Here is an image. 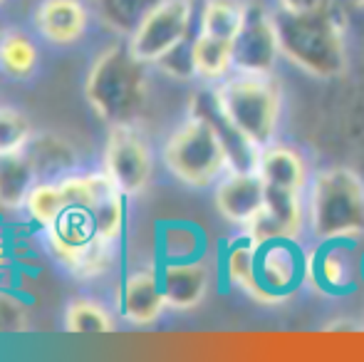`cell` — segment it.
Wrapping results in <instances>:
<instances>
[{
  "label": "cell",
  "mask_w": 364,
  "mask_h": 362,
  "mask_svg": "<svg viewBox=\"0 0 364 362\" xmlns=\"http://www.w3.org/2000/svg\"><path fill=\"white\" fill-rule=\"evenodd\" d=\"M280 55L315 80H335L347 68L345 30L330 5L307 13L278 8L273 13Z\"/></svg>",
  "instance_id": "cell-1"
},
{
  "label": "cell",
  "mask_w": 364,
  "mask_h": 362,
  "mask_svg": "<svg viewBox=\"0 0 364 362\" xmlns=\"http://www.w3.org/2000/svg\"><path fill=\"white\" fill-rule=\"evenodd\" d=\"M144 60L132 53L129 43L119 40L102 50L90 65L85 95L90 107L109 127L136 124L149 95Z\"/></svg>",
  "instance_id": "cell-2"
},
{
  "label": "cell",
  "mask_w": 364,
  "mask_h": 362,
  "mask_svg": "<svg viewBox=\"0 0 364 362\" xmlns=\"http://www.w3.org/2000/svg\"><path fill=\"white\" fill-rule=\"evenodd\" d=\"M307 231L315 241H360L364 236V181L345 166L312 174L305 191Z\"/></svg>",
  "instance_id": "cell-3"
},
{
  "label": "cell",
  "mask_w": 364,
  "mask_h": 362,
  "mask_svg": "<svg viewBox=\"0 0 364 362\" xmlns=\"http://www.w3.org/2000/svg\"><path fill=\"white\" fill-rule=\"evenodd\" d=\"M213 95L225 119L253 147L273 144L280 127L283 95L270 75L230 73L213 85Z\"/></svg>",
  "instance_id": "cell-4"
},
{
  "label": "cell",
  "mask_w": 364,
  "mask_h": 362,
  "mask_svg": "<svg viewBox=\"0 0 364 362\" xmlns=\"http://www.w3.org/2000/svg\"><path fill=\"white\" fill-rule=\"evenodd\" d=\"M161 156L168 174L193 188L216 186L228 171V154L218 132L196 115H188V119L168 134Z\"/></svg>",
  "instance_id": "cell-5"
},
{
  "label": "cell",
  "mask_w": 364,
  "mask_h": 362,
  "mask_svg": "<svg viewBox=\"0 0 364 362\" xmlns=\"http://www.w3.org/2000/svg\"><path fill=\"white\" fill-rule=\"evenodd\" d=\"M307 285V251L300 238H275L258 243L255 273L248 295L260 303H285Z\"/></svg>",
  "instance_id": "cell-6"
},
{
  "label": "cell",
  "mask_w": 364,
  "mask_h": 362,
  "mask_svg": "<svg viewBox=\"0 0 364 362\" xmlns=\"http://www.w3.org/2000/svg\"><path fill=\"white\" fill-rule=\"evenodd\" d=\"M45 233L53 256L77 278H95L109 268L114 243L102 241L82 211L68 208Z\"/></svg>",
  "instance_id": "cell-7"
},
{
  "label": "cell",
  "mask_w": 364,
  "mask_h": 362,
  "mask_svg": "<svg viewBox=\"0 0 364 362\" xmlns=\"http://www.w3.org/2000/svg\"><path fill=\"white\" fill-rule=\"evenodd\" d=\"M360 241H315L307 248V285L320 295L340 298L360 288L364 280Z\"/></svg>",
  "instance_id": "cell-8"
},
{
  "label": "cell",
  "mask_w": 364,
  "mask_h": 362,
  "mask_svg": "<svg viewBox=\"0 0 364 362\" xmlns=\"http://www.w3.org/2000/svg\"><path fill=\"white\" fill-rule=\"evenodd\" d=\"M102 169L112 176L119 191L127 193L129 198L149 186L154 171L151 149H149L144 137L136 132L134 124L109 127Z\"/></svg>",
  "instance_id": "cell-9"
},
{
  "label": "cell",
  "mask_w": 364,
  "mask_h": 362,
  "mask_svg": "<svg viewBox=\"0 0 364 362\" xmlns=\"http://www.w3.org/2000/svg\"><path fill=\"white\" fill-rule=\"evenodd\" d=\"M191 23L193 0H164L127 43L139 60L156 65L164 55L191 38Z\"/></svg>",
  "instance_id": "cell-10"
},
{
  "label": "cell",
  "mask_w": 364,
  "mask_h": 362,
  "mask_svg": "<svg viewBox=\"0 0 364 362\" xmlns=\"http://www.w3.org/2000/svg\"><path fill=\"white\" fill-rule=\"evenodd\" d=\"M302 228H307L305 193L265 186L263 208L243 231L258 243H263L275 241V238H300Z\"/></svg>",
  "instance_id": "cell-11"
},
{
  "label": "cell",
  "mask_w": 364,
  "mask_h": 362,
  "mask_svg": "<svg viewBox=\"0 0 364 362\" xmlns=\"http://www.w3.org/2000/svg\"><path fill=\"white\" fill-rule=\"evenodd\" d=\"M278 58L283 55L273 15L250 8L243 30L233 40V70L245 75H273Z\"/></svg>",
  "instance_id": "cell-12"
},
{
  "label": "cell",
  "mask_w": 364,
  "mask_h": 362,
  "mask_svg": "<svg viewBox=\"0 0 364 362\" xmlns=\"http://www.w3.org/2000/svg\"><path fill=\"white\" fill-rule=\"evenodd\" d=\"M168 310L159 266L129 271L117 285V313L132 325H151Z\"/></svg>",
  "instance_id": "cell-13"
},
{
  "label": "cell",
  "mask_w": 364,
  "mask_h": 362,
  "mask_svg": "<svg viewBox=\"0 0 364 362\" xmlns=\"http://www.w3.org/2000/svg\"><path fill=\"white\" fill-rule=\"evenodd\" d=\"M213 201H216L220 216L243 231V228L258 216L260 208H263L265 181L258 176V171L228 169L216 181Z\"/></svg>",
  "instance_id": "cell-14"
},
{
  "label": "cell",
  "mask_w": 364,
  "mask_h": 362,
  "mask_svg": "<svg viewBox=\"0 0 364 362\" xmlns=\"http://www.w3.org/2000/svg\"><path fill=\"white\" fill-rule=\"evenodd\" d=\"M159 278H161L168 310L186 313V310L198 308L206 298L208 285H211V268L206 258L159 263Z\"/></svg>",
  "instance_id": "cell-15"
},
{
  "label": "cell",
  "mask_w": 364,
  "mask_h": 362,
  "mask_svg": "<svg viewBox=\"0 0 364 362\" xmlns=\"http://www.w3.org/2000/svg\"><path fill=\"white\" fill-rule=\"evenodd\" d=\"M90 10L82 0H43L35 13V28L55 45H73L85 35Z\"/></svg>",
  "instance_id": "cell-16"
},
{
  "label": "cell",
  "mask_w": 364,
  "mask_h": 362,
  "mask_svg": "<svg viewBox=\"0 0 364 362\" xmlns=\"http://www.w3.org/2000/svg\"><path fill=\"white\" fill-rule=\"evenodd\" d=\"M255 171L265 181V186L290 188V191H302V193L307 191L312 179L300 151L285 144H275V142L258 151Z\"/></svg>",
  "instance_id": "cell-17"
},
{
  "label": "cell",
  "mask_w": 364,
  "mask_h": 362,
  "mask_svg": "<svg viewBox=\"0 0 364 362\" xmlns=\"http://www.w3.org/2000/svg\"><path fill=\"white\" fill-rule=\"evenodd\" d=\"M40 181L28 151H0V208L20 211L25 208L33 186Z\"/></svg>",
  "instance_id": "cell-18"
},
{
  "label": "cell",
  "mask_w": 364,
  "mask_h": 362,
  "mask_svg": "<svg viewBox=\"0 0 364 362\" xmlns=\"http://www.w3.org/2000/svg\"><path fill=\"white\" fill-rule=\"evenodd\" d=\"M156 248L161 263L196 261L206 258V233L191 221H164L156 233Z\"/></svg>",
  "instance_id": "cell-19"
},
{
  "label": "cell",
  "mask_w": 364,
  "mask_h": 362,
  "mask_svg": "<svg viewBox=\"0 0 364 362\" xmlns=\"http://www.w3.org/2000/svg\"><path fill=\"white\" fill-rule=\"evenodd\" d=\"M164 0H90L97 20L119 40H129Z\"/></svg>",
  "instance_id": "cell-20"
},
{
  "label": "cell",
  "mask_w": 364,
  "mask_h": 362,
  "mask_svg": "<svg viewBox=\"0 0 364 362\" xmlns=\"http://www.w3.org/2000/svg\"><path fill=\"white\" fill-rule=\"evenodd\" d=\"M250 5L243 0H203L198 13V33L233 43L248 20Z\"/></svg>",
  "instance_id": "cell-21"
},
{
  "label": "cell",
  "mask_w": 364,
  "mask_h": 362,
  "mask_svg": "<svg viewBox=\"0 0 364 362\" xmlns=\"http://www.w3.org/2000/svg\"><path fill=\"white\" fill-rule=\"evenodd\" d=\"M191 55H193V68H196V78L206 80V82L216 85L225 80L233 70V43L228 40L213 38V35L198 33L191 40Z\"/></svg>",
  "instance_id": "cell-22"
},
{
  "label": "cell",
  "mask_w": 364,
  "mask_h": 362,
  "mask_svg": "<svg viewBox=\"0 0 364 362\" xmlns=\"http://www.w3.org/2000/svg\"><path fill=\"white\" fill-rule=\"evenodd\" d=\"M28 156L33 159L35 169H38L40 179L58 174L60 179L68 174H73L77 166V154L70 144H65L63 139H58L55 134H33V139L25 147Z\"/></svg>",
  "instance_id": "cell-23"
},
{
  "label": "cell",
  "mask_w": 364,
  "mask_h": 362,
  "mask_svg": "<svg viewBox=\"0 0 364 362\" xmlns=\"http://www.w3.org/2000/svg\"><path fill=\"white\" fill-rule=\"evenodd\" d=\"M127 193H122L119 188H112V191L102 193L95 203H92L87 211H82L90 218V226L102 241L117 243L124 236L127 228Z\"/></svg>",
  "instance_id": "cell-24"
},
{
  "label": "cell",
  "mask_w": 364,
  "mask_h": 362,
  "mask_svg": "<svg viewBox=\"0 0 364 362\" xmlns=\"http://www.w3.org/2000/svg\"><path fill=\"white\" fill-rule=\"evenodd\" d=\"M255 251H258V241L245 231H240V236L233 238L223 248V253H220V275H223L230 288H238L243 293L250 290L255 273Z\"/></svg>",
  "instance_id": "cell-25"
},
{
  "label": "cell",
  "mask_w": 364,
  "mask_h": 362,
  "mask_svg": "<svg viewBox=\"0 0 364 362\" xmlns=\"http://www.w3.org/2000/svg\"><path fill=\"white\" fill-rule=\"evenodd\" d=\"M38 68V48L23 30H0V73L25 80Z\"/></svg>",
  "instance_id": "cell-26"
},
{
  "label": "cell",
  "mask_w": 364,
  "mask_h": 362,
  "mask_svg": "<svg viewBox=\"0 0 364 362\" xmlns=\"http://www.w3.org/2000/svg\"><path fill=\"white\" fill-rule=\"evenodd\" d=\"M25 211L33 223H38L40 228H50L65 211H68V201H65V193L60 181L40 179L30 191L28 201H25Z\"/></svg>",
  "instance_id": "cell-27"
},
{
  "label": "cell",
  "mask_w": 364,
  "mask_h": 362,
  "mask_svg": "<svg viewBox=\"0 0 364 362\" xmlns=\"http://www.w3.org/2000/svg\"><path fill=\"white\" fill-rule=\"evenodd\" d=\"M65 328L77 335H105L114 328L109 310L90 298L73 300L65 310Z\"/></svg>",
  "instance_id": "cell-28"
},
{
  "label": "cell",
  "mask_w": 364,
  "mask_h": 362,
  "mask_svg": "<svg viewBox=\"0 0 364 362\" xmlns=\"http://www.w3.org/2000/svg\"><path fill=\"white\" fill-rule=\"evenodd\" d=\"M33 139L28 119L10 107H0V151H20Z\"/></svg>",
  "instance_id": "cell-29"
},
{
  "label": "cell",
  "mask_w": 364,
  "mask_h": 362,
  "mask_svg": "<svg viewBox=\"0 0 364 362\" xmlns=\"http://www.w3.org/2000/svg\"><path fill=\"white\" fill-rule=\"evenodd\" d=\"M28 328V308L15 293L0 288V335L23 333Z\"/></svg>",
  "instance_id": "cell-30"
},
{
  "label": "cell",
  "mask_w": 364,
  "mask_h": 362,
  "mask_svg": "<svg viewBox=\"0 0 364 362\" xmlns=\"http://www.w3.org/2000/svg\"><path fill=\"white\" fill-rule=\"evenodd\" d=\"M191 40L193 38H188L186 43H181L168 55H164L154 68H159L164 75H168V78H173V80L196 78V68H193V55H191Z\"/></svg>",
  "instance_id": "cell-31"
},
{
  "label": "cell",
  "mask_w": 364,
  "mask_h": 362,
  "mask_svg": "<svg viewBox=\"0 0 364 362\" xmlns=\"http://www.w3.org/2000/svg\"><path fill=\"white\" fill-rule=\"evenodd\" d=\"M325 3L327 0H278V8L290 10V13H307V10H315Z\"/></svg>",
  "instance_id": "cell-32"
},
{
  "label": "cell",
  "mask_w": 364,
  "mask_h": 362,
  "mask_svg": "<svg viewBox=\"0 0 364 362\" xmlns=\"http://www.w3.org/2000/svg\"><path fill=\"white\" fill-rule=\"evenodd\" d=\"M352 3H357V5H362V8H364V0H352Z\"/></svg>",
  "instance_id": "cell-33"
},
{
  "label": "cell",
  "mask_w": 364,
  "mask_h": 362,
  "mask_svg": "<svg viewBox=\"0 0 364 362\" xmlns=\"http://www.w3.org/2000/svg\"><path fill=\"white\" fill-rule=\"evenodd\" d=\"M3 3H5V0H0V5H3Z\"/></svg>",
  "instance_id": "cell-34"
}]
</instances>
